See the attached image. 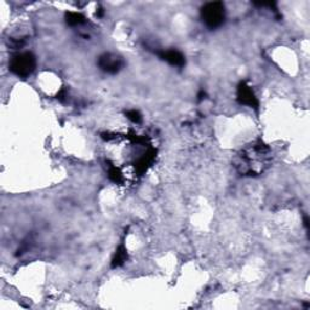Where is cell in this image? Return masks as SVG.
<instances>
[{
  "instance_id": "obj_4",
  "label": "cell",
  "mask_w": 310,
  "mask_h": 310,
  "mask_svg": "<svg viewBox=\"0 0 310 310\" xmlns=\"http://www.w3.org/2000/svg\"><path fill=\"white\" fill-rule=\"evenodd\" d=\"M124 64L125 62L123 57L117 54H112V52L103 54L98 58V67L108 74H117L123 69Z\"/></svg>"
},
{
  "instance_id": "obj_3",
  "label": "cell",
  "mask_w": 310,
  "mask_h": 310,
  "mask_svg": "<svg viewBox=\"0 0 310 310\" xmlns=\"http://www.w3.org/2000/svg\"><path fill=\"white\" fill-rule=\"evenodd\" d=\"M37 67V59L32 52H21L15 55L10 61L9 68L19 78H27Z\"/></svg>"
},
{
  "instance_id": "obj_1",
  "label": "cell",
  "mask_w": 310,
  "mask_h": 310,
  "mask_svg": "<svg viewBox=\"0 0 310 310\" xmlns=\"http://www.w3.org/2000/svg\"><path fill=\"white\" fill-rule=\"evenodd\" d=\"M272 153L263 142H257L240 151L235 167L242 176H258L269 166Z\"/></svg>"
},
{
  "instance_id": "obj_6",
  "label": "cell",
  "mask_w": 310,
  "mask_h": 310,
  "mask_svg": "<svg viewBox=\"0 0 310 310\" xmlns=\"http://www.w3.org/2000/svg\"><path fill=\"white\" fill-rule=\"evenodd\" d=\"M159 57L166 61L169 64L174 65V67H183L186 64V58H184L183 54L177 50H166L159 52Z\"/></svg>"
},
{
  "instance_id": "obj_7",
  "label": "cell",
  "mask_w": 310,
  "mask_h": 310,
  "mask_svg": "<svg viewBox=\"0 0 310 310\" xmlns=\"http://www.w3.org/2000/svg\"><path fill=\"white\" fill-rule=\"evenodd\" d=\"M127 259V251L126 247H125L123 243L117 249V252H115L114 258L112 260V268H118V267H121L126 262Z\"/></svg>"
},
{
  "instance_id": "obj_8",
  "label": "cell",
  "mask_w": 310,
  "mask_h": 310,
  "mask_svg": "<svg viewBox=\"0 0 310 310\" xmlns=\"http://www.w3.org/2000/svg\"><path fill=\"white\" fill-rule=\"evenodd\" d=\"M65 22H67L69 26H80L86 22V17L80 14V12L69 11L65 12Z\"/></svg>"
},
{
  "instance_id": "obj_5",
  "label": "cell",
  "mask_w": 310,
  "mask_h": 310,
  "mask_svg": "<svg viewBox=\"0 0 310 310\" xmlns=\"http://www.w3.org/2000/svg\"><path fill=\"white\" fill-rule=\"evenodd\" d=\"M236 100L240 104L247 105V107L253 108L255 110H258L259 102L258 98L256 97L255 92L250 85H247L246 81H241L237 86L236 90Z\"/></svg>"
},
{
  "instance_id": "obj_10",
  "label": "cell",
  "mask_w": 310,
  "mask_h": 310,
  "mask_svg": "<svg viewBox=\"0 0 310 310\" xmlns=\"http://www.w3.org/2000/svg\"><path fill=\"white\" fill-rule=\"evenodd\" d=\"M125 115H126V118L128 119V120H131L135 124H140L142 121V115H141L140 112L136 110V109L127 110L126 113H125Z\"/></svg>"
},
{
  "instance_id": "obj_2",
  "label": "cell",
  "mask_w": 310,
  "mask_h": 310,
  "mask_svg": "<svg viewBox=\"0 0 310 310\" xmlns=\"http://www.w3.org/2000/svg\"><path fill=\"white\" fill-rule=\"evenodd\" d=\"M201 18L210 29L219 28L226 19V8L223 3L211 2L201 8Z\"/></svg>"
},
{
  "instance_id": "obj_11",
  "label": "cell",
  "mask_w": 310,
  "mask_h": 310,
  "mask_svg": "<svg viewBox=\"0 0 310 310\" xmlns=\"http://www.w3.org/2000/svg\"><path fill=\"white\" fill-rule=\"evenodd\" d=\"M206 98V92L204 90H201L199 94H197V101H203Z\"/></svg>"
},
{
  "instance_id": "obj_9",
  "label": "cell",
  "mask_w": 310,
  "mask_h": 310,
  "mask_svg": "<svg viewBox=\"0 0 310 310\" xmlns=\"http://www.w3.org/2000/svg\"><path fill=\"white\" fill-rule=\"evenodd\" d=\"M109 178L115 183H120L123 181V173L119 171L118 167L112 166L109 169Z\"/></svg>"
}]
</instances>
